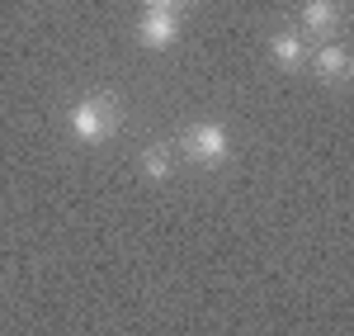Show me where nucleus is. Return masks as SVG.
Returning a JSON list of instances; mask_svg holds the SVG:
<instances>
[{
  "label": "nucleus",
  "mask_w": 354,
  "mask_h": 336,
  "mask_svg": "<svg viewBox=\"0 0 354 336\" xmlns=\"http://www.w3.org/2000/svg\"><path fill=\"white\" fill-rule=\"evenodd\" d=\"M118 128H123V105L113 95H85L71 109V138L81 147H104L118 138Z\"/></svg>",
  "instance_id": "f257e3e1"
},
{
  "label": "nucleus",
  "mask_w": 354,
  "mask_h": 336,
  "mask_svg": "<svg viewBox=\"0 0 354 336\" xmlns=\"http://www.w3.org/2000/svg\"><path fill=\"white\" fill-rule=\"evenodd\" d=\"M180 147H185V157L189 161H203V166H218V161H227V152H232V138H227V128L222 123H189L185 128V138H180Z\"/></svg>",
  "instance_id": "f03ea898"
},
{
  "label": "nucleus",
  "mask_w": 354,
  "mask_h": 336,
  "mask_svg": "<svg viewBox=\"0 0 354 336\" xmlns=\"http://www.w3.org/2000/svg\"><path fill=\"white\" fill-rule=\"evenodd\" d=\"M180 15H165V10H147L142 19H137V43L142 48H151V53H165V48H175L180 43Z\"/></svg>",
  "instance_id": "7ed1b4c3"
},
{
  "label": "nucleus",
  "mask_w": 354,
  "mask_h": 336,
  "mask_svg": "<svg viewBox=\"0 0 354 336\" xmlns=\"http://www.w3.org/2000/svg\"><path fill=\"white\" fill-rule=\"evenodd\" d=\"M302 24L317 38H335L340 24H345V0H307L302 5Z\"/></svg>",
  "instance_id": "20e7f679"
},
{
  "label": "nucleus",
  "mask_w": 354,
  "mask_h": 336,
  "mask_svg": "<svg viewBox=\"0 0 354 336\" xmlns=\"http://www.w3.org/2000/svg\"><path fill=\"white\" fill-rule=\"evenodd\" d=\"M270 57L283 67V71H302L307 57H312V48H307L302 33H274V38H270Z\"/></svg>",
  "instance_id": "39448f33"
},
{
  "label": "nucleus",
  "mask_w": 354,
  "mask_h": 336,
  "mask_svg": "<svg viewBox=\"0 0 354 336\" xmlns=\"http://www.w3.org/2000/svg\"><path fill=\"white\" fill-rule=\"evenodd\" d=\"M307 62H312V67H317V76H322V81H345V76H350V53H345V48H340V43H326V48H317V53L307 57Z\"/></svg>",
  "instance_id": "423d86ee"
},
{
  "label": "nucleus",
  "mask_w": 354,
  "mask_h": 336,
  "mask_svg": "<svg viewBox=\"0 0 354 336\" xmlns=\"http://www.w3.org/2000/svg\"><path fill=\"white\" fill-rule=\"evenodd\" d=\"M170 166H175V161H170V147H165V142H151V147L142 152V161H137V170H142L151 185L170 180Z\"/></svg>",
  "instance_id": "0eeeda50"
},
{
  "label": "nucleus",
  "mask_w": 354,
  "mask_h": 336,
  "mask_svg": "<svg viewBox=\"0 0 354 336\" xmlns=\"http://www.w3.org/2000/svg\"><path fill=\"white\" fill-rule=\"evenodd\" d=\"M147 10H165V15H180L185 0H147Z\"/></svg>",
  "instance_id": "6e6552de"
}]
</instances>
